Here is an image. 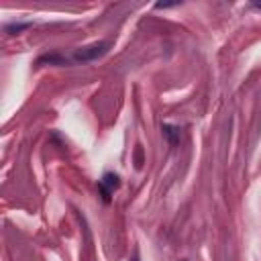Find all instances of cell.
<instances>
[{
    "label": "cell",
    "mask_w": 261,
    "mask_h": 261,
    "mask_svg": "<svg viewBox=\"0 0 261 261\" xmlns=\"http://www.w3.org/2000/svg\"><path fill=\"white\" fill-rule=\"evenodd\" d=\"M253 6H255V8H259V10H261V2H253Z\"/></svg>",
    "instance_id": "7"
},
{
    "label": "cell",
    "mask_w": 261,
    "mask_h": 261,
    "mask_svg": "<svg viewBox=\"0 0 261 261\" xmlns=\"http://www.w3.org/2000/svg\"><path fill=\"white\" fill-rule=\"evenodd\" d=\"M163 133L167 135V139H169V143H171V145H175V141H177V137H179V133H177V128H173V126H169V124H165V126H163Z\"/></svg>",
    "instance_id": "4"
},
{
    "label": "cell",
    "mask_w": 261,
    "mask_h": 261,
    "mask_svg": "<svg viewBox=\"0 0 261 261\" xmlns=\"http://www.w3.org/2000/svg\"><path fill=\"white\" fill-rule=\"evenodd\" d=\"M171 6H177V2H157L155 4V8H159V10L161 8H171Z\"/></svg>",
    "instance_id": "6"
},
{
    "label": "cell",
    "mask_w": 261,
    "mask_h": 261,
    "mask_svg": "<svg viewBox=\"0 0 261 261\" xmlns=\"http://www.w3.org/2000/svg\"><path fill=\"white\" fill-rule=\"evenodd\" d=\"M27 27H29V22H16V24H6V33H10V35H16V33L24 31Z\"/></svg>",
    "instance_id": "5"
},
{
    "label": "cell",
    "mask_w": 261,
    "mask_h": 261,
    "mask_svg": "<svg viewBox=\"0 0 261 261\" xmlns=\"http://www.w3.org/2000/svg\"><path fill=\"white\" fill-rule=\"evenodd\" d=\"M37 63H39V65H43V63H51V65H67V59H65L63 55H59V53H51V55H43V57H39Z\"/></svg>",
    "instance_id": "3"
},
{
    "label": "cell",
    "mask_w": 261,
    "mask_h": 261,
    "mask_svg": "<svg viewBox=\"0 0 261 261\" xmlns=\"http://www.w3.org/2000/svg\"><path fill=\"white\" fill-rule=\"evenodd\" d=\"M110 49V43L108 41H100V43H92V45H86V47H80L75 49L73 53V59L75 61H94L98 57H102L106 51Z\"/></svg>",
    "instance_id": "1"
},
{
    "label": "cell",
    "mask_w": 261,
    "mask_h": 261,
    "mask_svg": "<svg viewBox=\"0 0 261 261\" xmlns=\"http://www.w3.org/2000/svg\"><path fill=\"white\" fill-rule=\"evenodd\" d=\"M120 186V179H118V175L116 173H104V177L98 181V188H100V194L104 196V200L108 202L110 200V196H112V192L116 190Z\"/></svg>",
    "instance_id": "2"
}]
</instances>
